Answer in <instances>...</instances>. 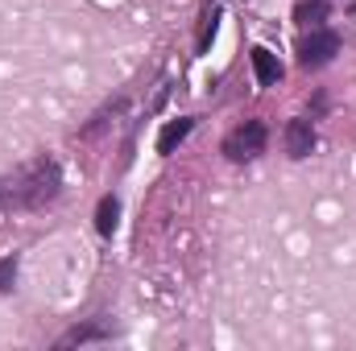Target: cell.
Masks as SVG:
<instances>
[{
  "instance_id": "cell-10",
  "label": "cell",
  "mask_w": 356,
  "mask_h": 351,
  "mask_svg": "<svg viewBox=\"0 0 356 351\" xmlns=\"http://www.w3.org/2000/svg\"><path fill=\"white\" fill-rule=\"evenodd\" d=\"M13 277H17V261H0V289L4 293L13 289Z\"/></svg>"
},
{
  "instance_id": "cell-4",
  "label": "cell",
  "mask_w": 356,
  "mask_h": 351,
  "mask_svg": "<svg viewBox=\"0 0 356 351\" xmlns=\"http://www.w3.org/2000/svg\"><path fill=\"white\" fill-rule=\"evenodd\" d=\"M311 149H315V128H311V120H290V124H286V153H290V157H311Z\"/></svg>"
},
{
  "instance_id": "cell-8",
  "label": "cell",
  "mask_w": 356,
  "mask_h": 351,
  "mask_svg": "<svg viewBox=\"0 0 356 351\" xmlns=\"http://www.w3.org/2000/svg\"><path fill=\"white\" fill-rule=\"evenodd\" d=\"M116 215H120V203L108 194V198H99V211H95V228H99V236H112L116 232Z\"/></svg>"
},
{
  "instance_id": "cell-1",
  "label": "cell",
  "mask_w": 356,
  "mask_h": 351,
  "mask_svg": "<svg viewBox=\"0 0 356 351\" xmlns=\"http://www.w3.org/2000/svg\"><path fill=\"white\" fill-rule=\"evenodd\" d=\"M63 186V170L54 162H33L17 178L0 182V207H46Z\"/></svg>"
},
{
  "instance_id": "cell-7",
  "label": "cell",
  "mask_w": 356,
  "mask_h": 351,
  "mask_svg": "<svg viewBox=\"0 0 356 351\" xmlns=\"http://www.w3.org/2000/svg\"><path fill=\"white\" fill-rule=\"evenodd\" d=\"M195 128V120H186V116H178V120H170L166 128H162V137H158V153H175L178 145L186 141V132Z\"/></svg>"
},
{
  "instance_id": "cell-3",
  "label": "cell",
  "mask_w": 356,
  "mask_h": 351,
  "mask_svg": "<svg viewBox=\"0 0 356 351\" xmlns=\"http://www.w3.org/2000/svg\"><path fill=\"white\" fill-rule=\"evenodd\" d=\"M340 54V37L332 29H311L302 42H298V62L302 67H323Z\"/></svg>"
},
{
  "instance_id": "cell-9",
  "label": "cell",
  "mask_w": 356,
  "mask_h": 351,
  "mask_svg": "<svg viewBox=\"0 0 356 351\" xmlns=\"http://www.w3.org/2000/svg\"><path fill=\"white\" fill-rule=\"evenodd\" d=\"M91 339H108V331L104 327H75L58 339V348H75V343H91Z\"/></svg>"
},
{
  "instance_id": "cell-6",
  "label": "cell",
  "mask_w": 356,
  "mask_h": 351,
  "mask_svg": "<svg viewBox=\"0 0 356 351\" xmlns=\"http://www.w3.org/2000/svg\"><path fill=\"white\" fill-rule=\"evenodd\" d=\"M327 0H298L294 4V21L298 25H307V29H323V21H327Z\"/></svg>"
},
{
  "instance_id": "cell-5",
  "label": "cell",
  "mask_w": 356,
  "mask_h": 351,
  "mask_svg": "<svg viewBox=\"0 0 356 351\" xmlns=\"http://www.w3.org/2000/svg\"><path fill=\"white\" fill-rule=\"evenodd\" d=\"M253 75H257V83H261V87H273V83L282 79V62L269 54L266 46H257V50H253Z\"/></svg>"
},
{
  "instance_id": "cell-2",
  "label": "cell",
  "mask_w": 356,
  "mask_h": 351,
  "mask_svg": "<svg viewBox=\"0 0 356 351\" xmlns=\"http://www.w3.org/2000/svg\"><path fill=\"white\" fill-rule=\"evenodd\" d=\"M269 132L261 120H245L241 128H232L228 137H224V153H228V162H253L261 149H266Z\"/></svg>"
}]
</instances>
